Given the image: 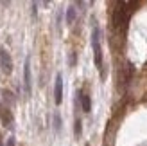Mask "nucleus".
<instances>
[{
  "mask_svg": "<svg viewBox=\"0 0 147 146\" xmlns=\"http://www.w3.org/2000/svg\"><path fill=\"white\" fill-rule=\"evenodd\" d=\"M92 49H93V60L97 69L102 70V45H100V29L99 25H93L92 31Z\"/></svg>",
  "mask_w": 147,
  "mask_h": 146,
  "instance_id": "1",
  "label": "nucleus"
},
{
  "mask_svg": "<svg viewBox=\"0 0 147 146\" xmlns=\"http://www.w3.org/2000/svg\"><path fill=\"white\" fill-rule=\"evenodd\" d=\"M24 87H25V94L31 96L32 90V78H31V58H27L24 63Z\"/></svg>",
  "mask_w": 147,
  "mask_h": 146,
  "instance_id": "2",
  "label": "nucleus"
},
{
  "mask_svg": "<svg viewBox=\"0 0 147 146\" xmlns=\"http://www.w3.org/2000/svg\"><path fill=\"white\" fill-rule=\"evenodd\" d=\"M0 67H2V70L5 74H11L13 72V60H11V56L5 49H0Z\"/></svg>",
  "mask_w": 147,
  "mask_h": 146,
  "instance_id": "3",
  "label": "nucleus"
},
{
  "mask_svg": "<svg viewBox=\"0 0 147 146\" xmlns=\"http://www.w3.org/2000/svg\"><path fill=\"white\" fill-rule=\"evenodd\" d=\"M54 101L56 105H59L63 101V76L57 74L56 76V85H54Z\"/></svg>",
  "mask_w": 147,
  "mask_h": 146,
  "instance_id": "4",
  "label": "nucleus"
},
{
  "mask_svg": "<svg viewBox=\"0 0 147 146\" xmlns=\"http://www.w3.org/2000/svg\"><path fill=\"white\" fill-rule=\"evenodd\" d=\"M79 99H81V106H83V112H90L92 110V101H90V96L88 94H81L79 92Z\"/></svg>",
  "mask_w": 147,
  "mask_h": 146,
  "instance_id": "5",
  "label": "nucleus"
},
{
  "mask_svg": "<svg viewBox=\"0 0 147 146\" xmlns=\"http://www.w3.org/2000/svg\"><path fill=\"white\" fill-rule=\"evenodd\" d=\"M74 20H76V9H74V5H70L67 9V25H72Z\"/></svg>",
  "mask_w": 147,
  "mask_h": 146,
  "instance_id": "6",
  "label": "nucleus"
},
{
  "mask_svg": "<svg viewBox=\"0 0 147 146\" xmlns=\"http://www.w3.org/2000/svg\"><path fill=\"white\" fill-rule=\"evenodd\" d=\"M54 130H56V132L61 130V115H59V112L54 114Z\"/></svg>",
  "mask_w": 147,
  "mask_h": 146,
  "instance_id": "7",
  "label": "nucleus"
},
{
  "mask_svg": "<svg viewBox=\"0 0 147 146\" xmlns=\"http://www.w3.org/2000/svg\"><path fill=\"white\" fill-rule=\"evenodd\" d=\"M81 125H83V123H81V119L77 117L76 119V126H74V134H76V137H79L81 132H83V126H81Z\"/></svg>",
  "mask_w": 147,
  "mask_h": 146,
  "instance_id": "8",
  "label": "nucleus"
},
{
  "mask_svg": "<svg viewBox=\"0 0 147 146\" xmlns=\"http://www.w3.org/2000/svg\"><path fill=\"white\" fill-rule=\"evenodd\" d=\"M5 146H16V141H14V137H9L5 143Z\"/></svg>",
  "mask_w": 147,
  "mask_h": 146,
  "instance_id": "9",
  "label": "nucleus"
},
{
  "mask_svg": "<svg viewBox=\"0 0 147 146\" xmlns=\"http://www.w3.org/2000/svg\"><path fill=\"white\" fill-rule=\"evenodd\" d=\"M70 65H72V67H74V65H76V54H70Z\"/></svg>",
  "mask_w": 147,
  "mask_h": 146,
  "instance_id": "10",
  "label": "nucleus"
},
{
  "mask_svg": "<svg viewBox=\"0 0 147 146\" xmlns=\"http://www.w3.org/2000/svg\"><path fill=\"white\" fill-rule=\"evenodd\" d=\"M86 146H88V144H86Z\"/></svg>",
  "mask_w": 147,
  "mask_h": 146,
  "instance_id": "11",
  "label": "nucleus"
}]
</instances>
